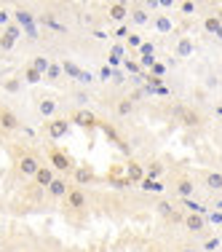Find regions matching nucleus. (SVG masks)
Returning a JSON list of instances; mask_svg holds the SVG:
<instances>
[{
    "label": "nucleus",
    "mask_w": 222,
    "mask_h": 252,
    "mask_svg": "<svg viewBox=\"0 0 222 252\" xmlns=\"http://www.w3.org/2000/svg\"><path fill=\"white\" fill-rule=\"evenodd\" d=\"M129 46H142V38L139 35H129Z\"/></svg>",
    "instance_id": "obj_36"
},
{
    "label": "nucleus",
    "mask_w": 222,
    "mask_h": 252,
    "mask_svg": "<svg viewBox=\"0 0 222 252\" xmlns=\"http://www.w3.org/2000/svg\"><path fill=\"white\" fill-rule=\"evenodd\" d=\"M67 129H70V124L64 121V118H51L49 126H46V131H49L51 140H59V137H64V134H67Z\"/></svg>",
    "instance_id": "obj_5"
},
{
    "label": "nucleus",
    "mask_w": 222,
    "mask_h": 252,
    "mask_svg": "<svg viewBox=\"0 0 222 252\" xmlns=\"http://www.w3.org/2000/svg\"><path fill=\"white\" fill-rule=\"evenodd\" d=\"M38 113L43 118H54V113H56V99H51V97H43L38 102Z\"/></svg>",
    "instance_id": "obj_16"
},
{
    "label": "nucleus",
    "mask_w": 222,
    "mask_h": 252,
    "mask_svg": "<svg viewBox=\"0 0 222 252\" xmlns=\"http://www.w3.org/2000/svg\"><path fill=\"white\" fill-rule=\"evenodd\" d=\"M153 73L155 75H164V64H153Z\"/></svg>",
    "instance_id": "obj_37"
},
{
    "label": "nucleus",
    "mask_w": 222,
    "mask_h": 252,
    "mask_svg": "<svg viewBox=\"0 0 222 252\" xmlns=\"http://www.w3.org/2000/svg\"><path fill=\"white\" fill-rule=\"evenodd\" d=\"M73 118H75V121L81 124V126H94V121H97V118H94V116H91V113H88V110H78Z\"/></svg>",
    "instance_id": "obj_25"
},
{
    "label": "nucleus",
    "mask_w": 222,
    "mask_h": 252,
    "mask_svg": "<svg viewBox=\"0 0 222 252\" xmlns=\"http://www.w3.org/2000/svg\"><path fill=\"white\" fill-rule=\"evenodd\" d=\"M62 75V67H59V64H51L49 67V78H59Z\"/></svg>",
    "instance_id": "obj_33"
},
{
    "label": "nucleus",
    "mask_w": 222,
    "mask_h": 252,
    "mask_svg": "<svg viewBox=\"0 0 222 252\" xmlns=\"http://www.w3.org/2000/svg\"><path fill=\"white\" fill-rule=\"evenodd\" d=\"M155 30L158 32H171V19L166 14H158L155 16Z\"/></svg>",
    "instance_id": "obj_23"
},
{
    "label": "nucleus",
    "mask_w": 222,
    "mask_h": 252,
    "mask_svg": "<svg viewBox=\"0 0 222 252\" xmlns=\"http://www.w3.org/2000/svg\"><path fill=\"white\" fill-rule=\"evenodd\" d=\"M64 204H67L70 209H83L86 207V193H83L81 188H70V193L64 196Z\"/></svg>",
    "instance_id": "obj_6"
},
{
    "label": "nucleus",
    "mask_w": 222,
    "mask_h": 252,
    "mask_svg": "<svg viewBox=\"0 0 222 252\" xmlns=\"http://www.w3.org/2000/svg\"><path fill=\"white\" fill-rule=\"evenodd\" d=\"M177 57H179V59L193 57V40H190L188 35H182V38L177 40Z\"/></svg>",
    "instance_id": "obj_14"
},
{
    "label": "nucleus",
    "mask_w": 222,
    "mask_h": 252,
    "mask_svg": "<svg viewBox=\"0 0 222 252\" xmlns=\"http://www.w3.org/2000/svg\"><path fill=\"white\" fill-rule=\"evenodd\" d=\"M203 185H206V190H222V172H214V169H209L206 175H203Z\"/></svg>",
    "instance_id": "obj_8"
},
{
    "label": "nucleus",
    "mask_w": 222,
    "mask_h": 252,
    "mask_svg": "<svg viewBox=\"0 0 222 252\" xmlns=\"http://www.w3.org/2000/svg\"><path fill=\"white\" fill-rule=\"evenodd\" d=\"M40 78H43V75H40L38 70H32V67H27V70H25V81H27V83H38Z\"/></svg>",
    "instance_id": "obj_27"
},
{
    "label": "nucleus",
    "mask_w": 222,
    "mask_h": 252,
    "mask_svg": "<svg viewBox=\"0 0 222 252\" xmlns=\"http://www.w3.org/2000/svg\"><path fill=\"white\" fill-rule=\"evenodd\" d=\"M161 172H164V166H161L158 161H153V164H150V169H147V180H155Z\"/></svg>",
    "instance_id": "obj_28"
},
{
    "label": "nucleus",
    "mask_w": 222,
    "mask_h": 252,
    "mask_svg": "<svg viewBox=\"0 0 222 252\" xmlns=\"http://www.w3.org/2000/svg\"><path fill=\"white\" fill-rule=\"evenodd\" d=\"M217 16H220V22H222V14H217Z\"/></svg>",
    "instance_id": "obj_41"
},
{
    "label": "nucleus",
    "mask_w": 222,
    "mask_h": 252,
    "mask_svg": "<svg viewBox=\"0 0 222 252\" xmlns=\"http://www.w3.org/2000/svg\"><path fill=\"white\" fill-rule=\"evenodd\" d=\"M25 252H32V250H25Z\"/></svg>",
    "instance_id": "obj_42"
},
{
    "label": "nucleus",
    "mask_w": 222,
    "mask_h": 252,
    "mask_svg": "<svg viewBox=\"0 0 222 252\" xmlns=\"http://www.w3.org/2000/svg\"><path fill=\"white\" fill-rule=\"evenodd\" d=\"M139 54H142V67H153L155 64V49H153V43H142L139 46Z\"/></svg>",
    "instance_id": "obj_15"
},
{
    "label": "nucleus",
    "mask_w": 222,
    "mask_h": 252,
    "mask_svg": "<svg viewBox=\"0 0 222 252\" xmlns=\"http://www.w3.org/2000/svg\"><path fill=\"white\" fill-rule=\"evenodd\" d=\"M8 19H11V14L5 8H0V25H8Z\"/></svg>",
    "instance_id": "obj_34"
},
{
    "label": "nucleus",
    "mask_w": 222,
    "mask_h": 252,
    "mask_svg": "<svg viewBox=\"0 0 222 252\" xmlns=\"http://www.w3.org/2000/svg\"><path fill=\"white\" fill-rule=\"evenodd\" d=\"M121 57H123V49H121V46H115L112 54H110V59H112V62H121Z\"/></svg>",
    "instance_id": "obj_32"
},
{
    "label": "nucleus",
    "mask_w": 222,
    "mask_h": 252,
    "mask_svg": "<svg viewBox=\"0 0 222 252\" xmlns=\"http://www.w3.org/2000/svg\"><path fill=\"white\" fill-rule=\"evenodd\" d=\"M129 16H131L134 25H147V22H150V16H147L145 8H129Z\"/></svg>",
    "instance_id": "obj_21"
},
{
    "label": "nucleus",
    "mask_w": 222,
    "mask_h": 252,
    "mask_svg": "<svg viewBox=\"0 0 222 252\" xmlns=\"http://www.w3.org/2000/svg\"><path fill=\"white\" fill-rule=\"evenodd\" d=\"M220 27H222V22H220L217 14H212V16H206V19H203V30H206L209 35H217Z\"/></svg>",
    "instance_id": "obj_20"
},
{
    "label": "nucleus",
    "mask_w": 222,
    "mask_h": 252,
    "mask_svg": "<svg viewBox=\"0 0 222 252\" xmlns=\"http://www.w3.org/2000/svg\"><path fill=\"white\" fill-rule=\"evenodd\" d=\"M54 177H56V175H54V169H51V166H46V164L35 172V183H38L40 188H49V185L54 183Z\"/></svg>",
    "instance_id": "obj_9"
},
{
    "label": "nucleus",
    "mask_w": 222,
    "mask_h": 252,
    "mask_svg": "<svg viewBox=\"0 0 222 252\" xmlns=\"http://www.w3.org/2000/svg\"><path fill=\"white\" fill-rule=\"evenodd\" d=\"M179 11H185V14H195V3H179Z\"/></svg>",
    "instance_id": "obj_31"
},
{
    "label": "nucleus",
    "mask_w": 222,
    "mask_h": 252,
    "mask_svg": "<svg viewBox=\"0 0 222 252\" xmlns=\"http://www.w3.org/2000/svg\"><path fill=\"white\" fill-rule=\"evenodd\" d=\"M46 190H49L54 199H64V196L70 193V185H67V180H64V177H54V183Z\"/></svg>",
    "instance_id": "obj_7"
},
{
    "label": "nucleus",
    "mask_w": 222,
    "mask_h": 252,
    "mask_svg": "<svg viewBox=\"0 0 222 252\" xmlns=\"http://www.w3.org/2000/svg\"><path fill=\"white\" fill-rule=\"evenodd\" d=\"M217 38H220V40H222V27H220V30H217Z\"/></svg>",
    "instance_id": "obj_40"
},
{
    "label": "nucleus",
    "mask_w": 222,
    "mask_h": 252,
    "mask_svg": "<svg viewBox=\"0 0 222 252\" xmlns=\"http://www.w3.org/2000/svg\"><path fill=\"white\" fill-rule=\"evenodd\" d=\"M177 116H182V124H188V126H201V116H198L195 110H190V107H177Z\"/></svg>",
    "instance_id": "obj_13"
},
{
    "label": "nucleus",
    "mask_w": 222,
    "mask_h": 252,
    "mask_svg": "<svg viewBox=\"0 0 222 252\" xmlns=\"http://www.w3.org/2000/svg\"><path fill=\"white\" fill-rule=\"evenodd\" d=\"M158 212L164 215L166 220H182V218H185V215H179L177 207H174V204H169V201H161V204H158Z\"/></svg>",
    "instance_id": "obj_17"
},
{
    "label": "nucleus",
    "mask_w": 222,
    "mask_h": 252,
    "mask_svg": "<svg viewBox=\"0 0 222 252\" xmlns=\"http://www.w3.org/2000/svg\"><path fill=\"white\" fill-rule=\"evenodd\" d=\"M5 89L8 92H19V81H5Z\"/></svg>",
    "instance_id": "obj_35"
},
{
    "label": "nucleus",
    "mask_w": 222,
    "mask_h": 252,
    "mask_svg": "<svg viewBox=\"0 0 222 252\" xmlns=\"http://www.w3.org/2000/svg\"><path fill=\"white\" fill-rule=\"evenodd\" d=\"M115 38H129V32H126V27H121V30H118V32H115Z\"/></svg>",
    "instance_id": "obj_38"
},
{
    "label": "nucleus",
    "mask_w": 222,
    "mask_h": 252,
    "mask_svg": "<svg viewBox=\"0 0 222 252\" xmlns=\"http://www.w3.org/2000/svg\"><path fill=\"white\" fill-rule=\"evenodd\" d=\"M16 164H19V172H22V177H35V172L40 169V158L35 153H22V158L16 161Z\"/></svg>",
    "instance_id": "obj_1"
},
{
    "label": "nucleus",
    "mask_w": 222,
    "mask_h": 252,
    "mask_svg": "<svg viewBox=\"0 0 222 252\" xmlns=\"http://www.w3.org/2000/svg\"><path fill=\"white\" fill-rule=\"evenodd\" d=\"M203 247H206V252H214V250L220 247V239H217V236H214V239H209V242L203 244Z\"/></svg>",
    "instance_id": "obj_30"
},
{
    "label": "nucleus",
    "mask_w": 222,
    "mask_h": 252,
    "mask_svg": "<svg viewBox=\"0 0 222 252\" xmlns=\"http://www.w3.org/2000/svg\"><path fill=\"white\" fill-rule=\"evenodd\" d=\"M51 161H54V166H56V169H73V164H70V158L64 153H59V151H51Z\"/></svg>",
    "instance_id": "obj_19"
},
{
    "label": "nucleus",
    "mask_w": 222,
    "mask_h": 252,
    "mask_svg": "<svg viewBox=\"0 0 222 252\" xmlns=\"http://www.w3.org/2000/svg\"><path fill=\"white\" fill-rule=\"evenodd\" d=\"M75 180H78V185H86V183H91V180H94V172L86 169V166H78V169H75Z\"/></svg>",
    "instance_id": "obj_22"
},
{
    "label": "nucleus",
    "mask_w": 222,
    "mask_h": 252,
    "mask_svg": "<svg viewBox=\"0 0 222 252\" xmlns=\"http://www.w3.org/2000/svg\"><path fill=\"white\" fill-rule=\"evenodd\" d=\"M177 252H195V250H193V247H179Z\"/></svg>",
    "instance_id": "obj_39"
},
{
    "label": "nucleus",
    "mask_w": 222,
    "mask_h": 252,
    "mask_svg": "<svg viewBox=\"0 0 222 252\" xmlns=\"http://www.w3.org/2000/svg\"><path fill=\"white\" fill-rule=\"evenodd\" d=\"M182 225L188 228L190 233H201L203 228H206V220H203V215H198V212H188L182 218Z\"/></svg>",
    "instance_id": "obj_4"
},
{
    "label": "nucleus",
    "mask_w": 222,
    "mask_h": 252,
    "mask_svg": "<svg viewBox=\"0 0 222 252\" xmlns=\"http://www.w3.org/2000/svg\"><path fill=\"white\" fill-rule=\"evenodd\" d=\"M14 19H16V25H32V16H29V11L25 8H16V14H14Z\"/></svg>",
    "instance_id": "obj_26"
},
{
    "label": "nucleus",
    "mask_w": 222,
    "mask_h": 252,
    "mask_svg": "<svg viewBox=\"0 0 222 252\" xmlns=\"http://www.w3.org/2000/svg\"><path fill=\"white\" fill-rule=\"evenodd\" d=\"M107 16H110V19H115V22L129 19V5H123V3H112V5H107Z\"/></svg>",
    "instance_id": "obj_12"
},
{
    "label": "nucleus",
    "mask_w": 222,
    "mask_h": 252,
    "mask_svg": "<svg viewBox=\"0 0 222 252\" xmlns=\"http://www.w3.org/2000/svg\"><path fill=\"white\" fill-rule=\"evenodd\" d=\"M29 67H32V70H38V73L43 75V73H49L51 62H49V59H46V57H35V59H32V64H29Z\"/></svg>",
    "instance_id": "obj_24"
},
{
    "label": "nucleus",
    "mask_w": 222,
    "mask_h": 252,
    "mask_svg": "<svg viewBox=\"0 0 222 252\" xmlns=\"http://www.w3.org/2000/svg\"><path fill=\"white\" fill-rule=\"evenodd\" d=\"M19 116H16L11 107H0V129L3 131H16L19 129Z\"/></svg>",
    "instance_id": "obj_2"
},
{
    "label": "nucleus",
    "mask_w": 222,
    "mask_h": 252,
    "mask_svg": "<svg viewBox=\"0 0 222 252\" xmlns=\"http://www.w3.org/2000/svg\"><path fill=\"white\" fill-rule=\"evenodd\" d=\"M139 188L142 190H161V183H155V180H142V183H139Z\"/></svg>",
    "instance_id": "obj_29"
},
{
    "label": "nucleus",
    "mask_w": 222,
    "mask_h": 252,
    "mask_svg": "<svg viewBox=\"0 0 222 252\" xmlns=\"http://www.w3.org/2000/svg\"><path fill=\"white\" fill-rule=\"evenodd\" d=\"M19 35H22V27H19V25H8V27L3 30V35H0V49L8 51L11 46L19 40Z\"/></svg>",
    "instance_id": "obj_3"
},
{
    "label": "nucleus",
    "mask_w": 222,
    "mask_h": 252,
    "mask_svg": "<svg viewBox=\"0 0 222 252\" xmlns=\"http://www.w3.org/2000/svg\"><path fill=\"white\" fill-rule=\"evenodd\" d=\"M174 190H177L182 199H190V196H193V190H195V185H193V180H190V177H179L177 185H174Z\"/></svg>",
    "instance_id": "obj_11"
},
{
    "label": "nucleus",
    "mask_w": 222,
    "mask_h": 252,
    "mask_svg": "<svg viewBox=\"0 0 222 252\" xmlns=\"http://www.w3.org/2000/svg\"><path fill=\"white\" fill-rule=\"evenodd\" d=\"M115 113H118V116H131V113H134V99H131V97L118 99L115 102Z\"/></svg>",
    "instance_id": "obj_18"
},
{
    "label": "nucleus",
    "mask_w": 222,
    "mask_h": 252,
    "mask_svg": "<svg viewBox=\"0 0 222 252\" xmlns=\"http://www.w3.org/2000/svg\"><path fill=\"white\" fill-rule=\"evenodd\" d=\"M126 177H129V185H131V183H142V180H145L142 164H137V161H129V164H126Z\"/></svg>",
    "instance_id": "obj_10"
}]
</instances>
